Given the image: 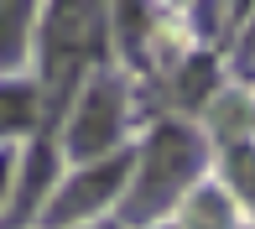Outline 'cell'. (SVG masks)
Instances as JSON below:
<instances>
[{
    "label": "cell",
    "mask_w": 255,
    "mask_h": 229,
    "mask_svg": "<svg viewBox=\"0 0 255 229\" xmlns=\"http://www.w3.org/2000/svg\"><path fill=\"white\" fill-rule=\"evenodd\" d=\"M104 47V0H52L42 21V68L63 99Z\"/></svg>",
    "instance_id": "cell-2"
},
{
    "label": "cell",
    "mask_w": 255,
    "mask_h": 229,
    "mask_svg": "<svg viewBox=\"0 0 255 229\" xmlns=\"http://www.w3.org/2000/svg\"><path fill=\"white\" fill-rule=\"evenodd\" d=\"M250 47H255V31H250Z\"/></svg>",
    "instance_id": "cell-13"
},
{
    "label": "cell",
    "mask_w": 255,
    "mask_h": 229,
    "mask_svg": "<svg viewBox=\"0 0 255 229\" xmlns=\"http://www.w3.org/2000/svg\"><path fill=\"white\" fill-rule=\"evenodd\" d=\"M208 78H214V57L188 63V68H182V99H203L208 94Z\"/></svg>",
    "instance_id": "cell-9"
},
{
    "label": "cell",
    "mask_w": 255,
    "mask_h": 229,
    "mask_svg": "<svg viewBox=\"0 0 255 229\" xmlns=\"http://www.w3.org/2000/svg\"><path fill=\"white\" fill-rule=\"evenodd\" d=\"M229 167H235V182H240V193L255 203V151H235L229 156Z\"/></svg>",
    "instance_id": "cell-10"
},
{
    "label": "cell",
    "mask_w": 255,
    "mask_h": 229,
    "mask_svg": "<svg viewBox=\"0 0 255 229\" xmlns=\"http://www.w3.org/2000/svg\"><path fill=\"white\" fill-rule=\"evenodd\" d=\"M125 125V89L115 78H94V84L78 94L73 114H68V156L73 162H99L115 141H120Z\"/></svg>",
    "instance_id": "cell-3"
},
{
    "label": "cell",
    "mask_w": 255,
    "mask_h": 229,
    "mask_svg": "<svg viewBox=\"0 0 255 229\" xmlns=\"http://www.w3.org/2000/svg\"><path fill=\"white\" fill-rule=\"evenodd\" d=\"M193 229H229V209H224V198L203 193V198L193 203Z\"/></svg>",
    "instance_id": "cell-8"
},
{
    "label": "cell",
    "mask_w": 255,
    "mask_h": 229,
    "mask_svg": "<svg viewBox=\"0 0 255 229\" xmlns=\"http://www.w3.org/2000/svg\"><path fill=\"white\" fill-rule=\"evenodd\" d=\"M125 182H130V162H125V156H110V162H78V172L57 188L52 209L42 214V224H47V229H73L78 219H94Z\"/></svg>",
    "instance_id": "cell-4"
},
{
    "label": "cell",
    "mask_w": 255,
    "mask_h": 229,
    "mask_svg": "<svg viewBox=\"0 0 255 229\" xmlns=\"http://www.w3.org/2000/svg\"><path fill=\"white\" fill-rule=\"evenodd\" d=\"M198 167H203L198 135H193L188 125H156V135L146 141L141 162H135L130 198H125V219L146 224V219H156L161 209H172V198L193 182Z\"/></svg>",
    "instance_id": "cell-1"
},
{
    "label": "cell",
    "mask_w": 255,
    "mask_h": 229,
    "mask_svg": "<svg viewBox=\"0 0 255 229\" xmlns=\"http://www.w3.org/2000/svg\"><path fill=\"white\" fill-rule=\"evenodd\" d=\"M42 114V89L26 78H0V141L10 135H31Z\"/></svg>",
    "instance_id": "cell-6"
},
{
    "label": "cell",
    "mask_w": 255,
    "mask_h": 229,
    "mask_svg": "<svg viewBox=\"0 0 255 229\" xmlns=\"http://www.w3.org/2000/svg\"><path fill=\"white\" fill-rule=\"evenodd\" d=\"M250 5H255V0H235V10H250Z\"/></svg>",
    "instance_id": "cell-12"
},
{
    "label": "cell",
    "mask_w": 255,
    "mask_h": 229,
    "mask_svg": "<svg viewBox=\"0 0 255 229\" xmlns=\"http://www.w3.org/2000/svg\"><path fill=\"white\" fill-rule=\"evenodd\" d=\"M52 172H57V151H52V141H31L26 162L16 167L21 188H16V214H10V219H16V224H26L31 214H37L42 203H47V188H52Z\"/></svg>",
    "instance_id": "cell-5"
},
{
    "label": "cell",
    "mask_w": 255,
    "mask_h": 229,
    "mask_svg": "<svg viewBox=\"0 0 255 229\" xmlns=\"http://www.w3.org/2000/svg\"><path fill=\"white\" fill-rule=\"evenodd\" d=\"M31 16H37V0H0V63L5 68L26 57Z\"/></svg>",
    "instance_id": "cell-7"
},
{
    "label": "cell",
    "mask_w": 255,
    "mask_h": 229,
    "mask_svg": "<svg viewBox=\"0 0 255 229\" xmlns=\"http://www.w3.org/2000/svg\"><path fill=\"white\" fill-rule=\"evenodd\" d=\"M10 188H16V156H10V151H0V209H5Z\"/></svg>",
    "instance_id": "cell-11"
}]
</instances>
